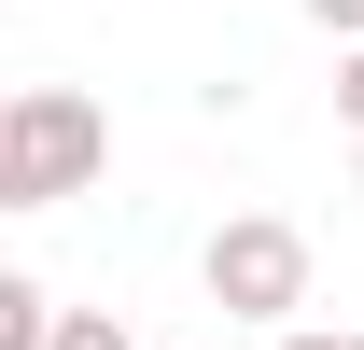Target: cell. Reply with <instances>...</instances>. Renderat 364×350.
<instances>
[{
	"label": "cell",
	"mask_w": 364,
	"mask_h": 350,
	"mask_svg": "<svg viewBox=\"0 0 364 350\" xmlns=\"http://www.w3.org/2000/svg\"><path fill=\"white\" fill-rule=\"evenodd\" d=\"M112 169V112L85 85H14L0 98V211H56Z\"/></svg>",
	"instance_id": "cell-1"
},
{
	"label": "cell",
	"mask_w": 364,
	"mask_h": 350,
	"mask_svg": "<svg viewBox=\"0 0 364 350\" xmlns=\"http://www.w3.org/2000/svg\"><path fill=\"white\" fill-rule=\"evenodd\" d=\"M196 295L225 308V322H252V336H294L309 322V238L280 211H225L210 253H196Z\"/></svg>",
	"instance_id": "cell-2"
},
{
	"label": "cell",
	"mask_w": 364,
	"mask_h": 350,
	"mask_svg": "<svg viewBox=\"0 0 364 350\" xmlns=\"http://www.w3.org/2000/svg\"><path fill=\"white\" fill-rule=\"evenodd\" d=\"M56 322H70V308H56L43 280L14 266V280H0V350H56Z\"/></svg>",
	"instance_id": "cell-3"
},
{
	"label": "cell",
	"mask_w": 364,
	"mask_h": 350,
	"mask_svg": "<svg viewBox=\"0 0 364 350\" xmlns=\"http://www.w3.org/2000/svg\"><path fill=\"white\" fill-rule=\"evenodd\" d=\"M56 350H127V322H112V308H70V322H56Z\"/></svg>",
	"instance_id": "cell-4"
},
{
	"label": "cell",
	"mask_w": 364,
	"mask_h": 350,
	"mask_svg": "<svg viewBox=\"0 0 364 350\" xmlns=\"http://www.w3.org/2000/svg\"><path fill=\"white\" fill-rule=\"evenodd\" d=\"M309 28H322L336 56H350V43H364V0H309Z\"/></svg>",
	"instance_id": "cell-5"
},
{
	"label": "cell",
	"mask_w": 364,
	"mask_h": 350,
	"mask_svg": "<svg viewBox=\"0 0 364 350\" xmlns=\"http://www.w3.org/2000/svg\"><path fill=\"white\" fill-rule=\"evenodd\" d=\"M336 112H350V140H364V43L336 56Z\"/></svg>",
	"instance_id": "cell-6"
},
{
	"label": "cell",
	"mask_w": 364,
	"mask_h": 350,
	"mask_svg": "<svg viewBox=\"0 0 364 350\" xmlns=\"http://www.w3.org/2000/svg\"><path fill=\"white\" fill-rule=\"evenodd\" d=\"M267 350H364V336H322V322H294V336H267Z\"/></svg>",
	"instance_id": "cell-7"
}]
</instances>
